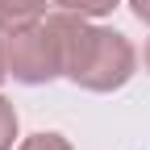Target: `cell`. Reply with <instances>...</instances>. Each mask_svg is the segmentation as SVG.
Listing matches in <instances>:
<instances>
[{"mask_svg": "<svg viewBox=\"0 0 150 150\" xmlns=\"http://www.w3.org/2000/svg\"><path fill=\"white\" fill-rule=\"evenodd\" d=\"M63 33V59H67V79L79 83L88 92H117L134 79V67H138V50L129 46V38L117 29H104V25H92L88 17L79 13H67L59 8L54 13Z\"/></svg>", "mask_w": 150, "mask_h": 150, "instance_id": "6da1fadb", "label": "cell"}, {"mask_svg": "<svg viewBox=\"0 0 150 150\" xmlns=\"http://www.w3.org/2000/svg\"><path fill=\"white\" fill-rule=\"evenodd\" d=\"M8 46V75L17 83H50L67 71V59H63V33H59V21L54 13L42 17V21H29L21 29H13L4 38Z\"/></svg>", "mask_w": 150, "mask_h": 150, "instance_id": "7a4b0ae2", "label": "cell"}, {"mask_svg": "<svg viewBox=\"0 0 150 150\" xmlns=\"http://www.w3.org/2000/svg\"><path fill=\"white\" fill-rule=\"evenodd\" d=\"M46 17V0H0V33H13Z\"/></svg>", "mask_w": 150, "mask_h": 150, "instance_id": "3957f363", "label": "cell"}, {"mask_svg": "<svg viewBox=\"0 0 150 150\" xmlns=\"http://www.w3.org/2000/svg\"><path fill=\"white\" fill-rule=\"evenodd\" d=\"M50 4H59L67 13H79V17H108L121 0H50Z\"/></svg>", "mask_w": 150, "mask_h": 150, "instance_id": "277c9868", "label": "cell"}, {"mask_svg": "<svg viewBox=\"0 0 150 150\" xmlns=\"http://www.w3.org/2000/svg\"><path fill=\"white\" fill-rule=\"evenodd\" d=\"M13 142H17V108L13 100L0 96V150H13Z\"/></svg>", "mask_w": 150, "mask_h": 150, "instance_id": "5b68a950", "label": "cell"}, {"mask_svg": "<svg viewBox=\"0 0 150 150\" xmlns=\"http://www.w3.org/2000/svg\"><path fill=\"white\" fill-rule=\"evenodd\" d=\"M129 4H134V17H138V21L150 25V0H129Z\"/></svg>", "mask_w": 150, "mask_h": 150, "instance_id": "8992f818", "label": "cell"}, {"mask_svg": "<svg viewBox=\"0 0 150 150\" xmlns=\"http://www.w3.org/2000/svg\"><path fill=\"white\" fill-rule=\"evenodd\" d=\"M4 75H8V46H4V38H0V83H4Z\"/></svg>", "mask_w": 150, "mask_h": 150, "instance_id": "52a82bcc", "label": "cell"}, {"mask_svg": "<svg viewBox=\"0 0 150 150\" xmlns=\"http://www.w3.org/2000/svg\"><path fill=\"white\" fill-rule=\"evenodd\" d=\"M146 71H150V38H146Z\"/></svg>", "mask_w": 150, "mask_h": 150, "instance_id": "ba28073f", "label": "cell"}]
</instances>
